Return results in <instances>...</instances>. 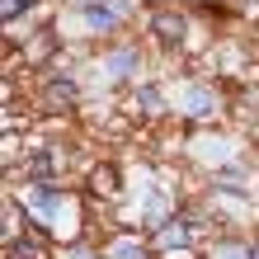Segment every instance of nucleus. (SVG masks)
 <instances>
[{
  "instance_id": "obj_1",
  "label": "nucleus",
  "mask_w": 259,
  "mask_h": 259,
  "mask_svg": "<svg viewBox=\"0 0 259 259\" xmlns=\"http://www.w3.org/2000/svg\"><path fill=\"white\" fill-rule=\"evenodd\" d=\"M146 33H151V42H160V48H184V38H189V14L160 5V10H151Z\"/></svg>"
},
{
  "instance_id": "obj_2",
  "label": "nucleus",
  "mask_w": 259,
  "mask_h": 259,
  "mask_svg": "<svg viewBox=\"0 0 259 259\" xmlns=\"http://www.w3.org/2000/svg\"><path fill=\"white\" fill-rule=\"evenodd\" d=\"M217 109H222V99H217V90H212L207 80L184 85V118H193V123H207V118H217Z\"/></svg>"
},
{
  "instance_id": "obj_3",
  "label": "nucleus",
  "mask_w": 259,
  "mask_h": 259,
  "mask_svg": "<svg viewBox=\"0 0 259 259\" xmlns=\"http://www.w3.org/2000/svg\"><path fill=\"white\" fill-rule=\"evenodd\" d=\"M42 104H48V109H57V113H66V109H75V104H80V85H75L66 71H52L48 85H42Z\"/></svg>"
},
{
  "instance_id": "obj_4",
  "label": "nucleus",
  "mask_w": 259,
  "mask_h": 259,
  "mask_svg": "<svg viewBox=\"0 0 259 259\" xmlns=\"http://www.w3.org/2000/svg\"><path fill=\"white\" fill-rule=\"evenodd\" d=\"M137 66H142V52H137L132 42H118V48L104 57V71H109L113 85H127L132 75H137Z\"/></svg>"
},
{
  "instance_id": "obj_5",
  "label": "nucleus",
  "mask_w": 259,
  "mask_h": 259,
  "mask_svg": "<svg viewBox=\"0 0 259 259\" xmlns=\"http://www.w3.org/2000/svg\"><path fill=\"white\" fill-rule=\"evenodd\" d=\"M57 170H62L57 146H33V156L24 160V175L33 179V184H48V179H57Z\"/></svg>"
},
{
  "instance_id": "obj_6",
  "label": "nucleus",
  "mask_w": 259,
  "mask_h": 259,
  "mask_svg": "<svg viewBox=\"0 0 259 259\" xmlns=\"http://www.w3.org/2000/svg\"><path fill=\"white\" fill-rule=\"evenodd\" d=\"M104 259H156V245H146V240L132 236V231H118L109 240V250H104Z\"/></svg>"
},
{
  "instance_id": "obj_7",
  "label": "nucleus",
  "mask_w": 259,
  "mask_h": 259,
  "mask_svg": "<svg viewBox=\"0 0 259 259\" xmlns=\"http://www.w3.org/2000/svg\"><path fill=\"white\" fill-rule=\"evenodd\" d=\"M80 19H85V28H90V33H95V38L113 33V28L123 24V19H118V14H113V5H109V0H95V5H85V10H80Z\"/></svg>"
},
{
  "instance_id": "obj_8",
  "label": "nucleus",
  "mask_w": 259,
  "mask_h": 259,
  "mask_svg": "<svg viewBox=\"0 0 259 259\" xmlns=\"http://www.w3.org/2000/svg\"><path fill=\"white\" fill-rule=\"evenodd\" d=\"M212 184L226 189V193H250V170H240V165H222V170L212 175Z\"/></svg>"
},
{
  "instance_id": "obj_9",
  "label": "nucleus",
  "mask_w": 259,
  "mask_h": 259,
  "mask_svg": "<svg viewBox=\"0 0 259 259\" xmlns=\"http://www.w3.org/2000/svg\"><path fill=\"white\" fill-rule=\"evenodd\" d=\"M90 184H95L99 193H118V170H113L109 160H99L95 170H90Z\"/></svg>"
},
{
  "instance_id": "obj_10",
  "label": "nucleus",
  "mask_w": 259,
  "mask_h": 259,
  "mask_svg": "<svg viewBox=\"0 0 259 259\" xmlns=\"http://www.w3.org/2000/svg\"><path fill=\"white\" fill-rule=\"evenodd\" d=\"M132 99L142 104V113H160V109H165V95H160L156 85H137V90H132Z\"/></svg>"
},
{
  "instance_id": "obj_11",
  "label": "nucleus",
  "mask_w": 259,
  "mask_h": 259,
  "mask_svg": "<svg viewBox=\"0 0 259 259\" xmlns=\"http://www.w3.org/2000/svg\"><path fill=\"white\" fill-rule=\"evenodd\" d=\"M33 10V0H0V14H5V24H14L19 14Z\"/></svg>"
},
{
  "instance_id": "obj_12",
  "label": "nucleus",
  "mask_w": 259,
  "mask_h": 259,
  "mask_svg": "<svg viewBox=\"0 0 259 259\" xmlns=\"http://www.w3.org/2000/svg\"><path fill=\"white\" fill-rule=\"evenodd\" d=\"M109 5H113L118 19H127V14H137V5H142V0H109Z\"/></svg>"
},
{
  "instance_id": "obj_13",
  "label": "nucleus",
  "mask_w": 259,
  "mask_h": 259,
  "mask_svg": "<svg viewBox=\"0 0 259 259\" xmlns=\"http://www.w3.org/2000/svg\"><path fill=\"white\" fill-rule=\"evenodd\" d=\"M66 259H95V254H90V245H71V250H66Z\"/></svg>"
},
{
  "instance_id": "obj_14",
  "label": "nucleus",
  "mask_w": 259,
  "mask_h": 259,
  "mask_svg": "<svg viewBox=\"0 0 259 259\" xmlns=\"http://www.w3.org/2000/svg\"><path fill=\"white\" fill-rule=\"evenodd\" d=\"M250 259H259V236H254V240H250Z\"/></svg>"
}]
</instances>
